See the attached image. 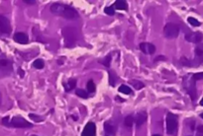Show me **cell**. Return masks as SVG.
<instances>
[{
	"label": "cell",
	"mask_w": 203,
	"mask_h": 136,
	"mask_svg": "<svg viewBox=\"0 0 203 136\" xmlns=\"http://www.w3.org/2000/svg\"><path fill=\"white\" fill-rule=\"evenodd\" d=\"M51 11L54 15L61 16V17L66 18L68 20H74L79 17L77 11L68 5L62 4V3H54L50 7Z\"/></svg>",
	"instance_id": "6da1fadb"
},
{
	"label": "cell",
	"mask_w": 203,
	"mask_h": 136,
	"mask_svg": "<svg viewBox=\"0 0 203 136\" xmlns=\"http://www.w3.org/2000/svg\"><path fill=\"white\" fill-rule=\"evenodd\" d=\"M195 57L193 60H186L185 57H182L181 62L188 67H197L199 64L203 63V42L198 44L194 49Z\"/></svg>",
	"instance_id": "7a4b0ae2"
},
{
	"label": "cell",
	"mask_w": 203,
	"mask_h": 136,
	"mask_svg": "<svg viewBox=\"0 0 203 136\" xmlns=\"http://www.w3.org/2000/svg\"><path fill=\"white\" fill-rule=\"evenodd\" d=\"M177 117L171 112H168L166 115V133L169 135H175L177 133Z\"/></svg>",
	"instance_id": "3957f363"
},
{
	"label": "cell",
	"mask_w": 203,
	"mask_h": 136,
	"mask_svg": "<svg viewBox=\"0 0 203 136\" xmlns=\"http://www.w3.org/2000/svg\"><path fill=\"white\" fill-rule=\"evenodd\" d=\"M183 87L188 93V95L190 96L191 100L195 101L196 99V87H195V81L192 79V76H186L183 79Z\"/></svg>",
	"instance_id": "277c9868"
},
{
	"label": "cell",
	"mask_w": 203,
	"mask_h": 136,
	"mask_svg": "<svg viewBox=\"0 0 203 136\" xmlns=\"http://www.w3.org/2000/svg\"><path fill=\"white\" fill-rule=\"evenodd\" d=\"M164 35L168 39H175L179 35V27L174 23H168L164 28Z\"/></svg>",
	"instance_id": "5b68a950"
},
{
	"label": "cell",
	"mask_w": 203,
	"mask_h": 136,
	"mask_svg": "<svg viewBox=\"0 0 203 136\" xmlns=\"http://www.w3.org/2000/svg\"><path fill=\"white\" fill-rule=\"evenodd\" d=\"M8 126L16 127V128H28V127H32L33 124L21 117H14L9 121Z\"/></svg>",
	"instance_id": "8992f818"
},
{
	"label": "cell",
	"mask_w": 203,
	"mask_h": 136,
	"mask_svg": "<svg viewBox=\"0 0 203 136\" xmlns=\"http://www.w3.org/2000/svg\"><path fill=\"white\" fill-rule=\"evenodd\" d=\"M62 35L65 36V39L66 42V45L68 46L69 42L74 44L76 41V32L74 29H72L71 27H65V29H62Z\"/></svg>",
	"instance_id": "52a82bcc"
},
{
	"label": "cell",
	"mask_w": 203,
	"mask_h": 136,
	"mask_svg": "<svg viewBox=\"0 0 203 136\" xmlns=\"http://www.w3.org/2000/svg\"><path fill=\"white\" fill-rule=\"evenodd\" d=\"M11 24L7 17L0 15V33L1 34H10L11 33Z\"/></svg>",
	"instance_id": "ba28073f"
},
{
	"label": "cell",
	"mask_w": 203,
	"mask_h": 136,
	"mask_svg": "<svg viewBox=\"0 0 203 136\" xmlns=\"http://www.w3.org/2000/svg\"><path fill=\"white\" fill-rule=\"evenodd\" d=\"M81 136H96V125L94 122L89 121L83 128Z\"/></svg>",
	"instance_id": "9c48e42d"
},
{
	"label": "cell",
	"mask_w": 203,
	"mask_h": 136,
	"mask_svg": "<svg viewBox=\"0 0 203 136\" xmlns=\"http://www.w3.org/2000/svg\"><path fill=\"white\" fill-rule=\"evenodd\" d=\"M203 39V36L201 33L199 32H193V33H189V34L185 35V39L189 42H193V44H198Z\"/></svg>",
	"instance_id": "30bf717a"
},
{
	"label": "cell",
	"mask_w": 203,
	"mask_h": 136,
	"mask_svg": "<svg viewBox=\"0 0 203 136\" xmlns=\"http://www.w3.org/2000/svg\"><path fill=\"white\" fill-rule=\"evenodd\" d=\"M140 49L145 54H153L156 51V46L151 42H142L140 45Z\"/></svg>",
	"instance_id": "8fae6325"
},
{
	"label": "cell",
	"mask_w": 203,
	"mask_h": 136,
	"mask_svg": "<svg viewBox=\"0 0 203 136\" xmlns=\"http://www.w3.org/2000/svg\"><path fill=\"white\" fill-rule=\"evenodd\" d=\"M13 39L20 45H26L29 42L28 35L25 34V33H21V32L16 33V34L14 35V36H13Z\"/></svg>",
	"instance_id": "7c38bea8"
},
{
	"label": "cell",
	"mask_w": 203,
	"mask_h": 136,
	"mask_svg": "<svg viewBox=\"0 0 203 136\" xmlns=\"http://www.w3.org/2000/svg\"><path fill=\"white\" fill-rule=\"evenodd\" d=\"M104 130L106 132V134L109 135V136L115 135L116 131H117V126H116V125L113 123L111 120L106 121L104 123Z\"/></svg>",
	"instance_id": "4fadbf2b"
},
{
	"label": "cell",
	"mask_w": 203,
	"mask_h": 136,
	"mask_svg": "<svg viewBox=\"0 0 203 136\" xmlns=\"http://www.w3.org/2000/svg\"><path fill=\"white\" fill-rule=\"evenodd\" d=\"M147 118H148V114L146 111H140L137 114L135 117V122H136V125H137V127H140L142 126L143 124L145 123L146 121H147Z\"/></svg>",
	"instance_id": "5bb4252c"
},
{
	"label": "cell",
	"mask_w": 203,
	"mask_h": 136,
	"mask_svg": "<svg viewBox=\"0 0 203 136\" xmlns=\"http://www.w3.org/2000/svg\"><path fill=\"white\" fill-rule=\"evenodd\" d=\"M114 7L118 10H127L128 4L124 0H117V1H115L114 3Z\"/></svg>",
	"instance_id": "9a60e30c"
},
{
	"label": "cell",
	"mask_w": 203,
	"mask_h": 136,
	"mask_svg": "<svg viewBox=\"0 0 203 136\" xmlns=\"http://www.w3.org/2000/svg\"><path fill=\"white\" fill-rule=\"evenodd\" d=\"M129 83L133 86V88H134L135 90H141L142 88L145 87L144 83H142L141 81H139V80H135V79H133V80H131Z\"/></svg>",
	"instance_id": "2e32d148"
},
{
	"label": "cell",
	"mask_w": 203,
	"mask_h": 136,
	"mask_svg": "<svg viewBox=\"0 0 203 136\" xmlns=\"http://www.w3.org/2000/svg\"><path fill=\"white\" fill-rule=\"evenodd\" d=\"M11 61L6 58H0V68L1 69H9L11 68Z\"/></svg>",
	"instance_id": "e0dca14e"
},
{
	"label": "cell",
	"mask_w": 203,
	"mask_h": 136,
	"mask_svg": "<svg viewBox=\"0 0 203 136\" xmlns=\"http://www.w3.org/2000/svg\"><path fill=\"white\" fill-rule=\"evenodd\" d=\"M75 85H76V81L74 80V79H71L66 84H65L64 86H65V91L66 92H69V91H71L72 89H74L75 88Z\"/></svg>",
	"instance_id": "ac0fdd59"
},
{
	"label": "cell",
	"mask_w": 203,
	"mask_h": 136,
	"mask_svg": "<svg viewBox=\"0 0 203 136\" xmlns=\"http://www.w3.org/2000/svg\"><path fill=\"white\" fill-rule=\"evenodd\" d=\"M108 75H109V84L111 86H115V82L117 81V75L115 74V72L113 70L109 71Z\"/></svg>",
	"instance_id": "d6986e66"
},
{
	"label": "cell",
	"mask_w": 203,
	"mask_h": 136,
	"mask_svg": "<svg viewBox=\"0 0 203 136\" xmlns=\"http://www.w3.org/2000/svg\"><path fill=\"white\" fill-rule=\"evenodd\" d=\"M134 122H135V118L133 117L132 115H128V117H126L124 119V125L127 127H132Z\"/></svg>",
	"instance_id": "ffe728a7"
},
{
	"label": "cell",
	"mask_w": 203,
	"mask_h": 136,
	"mask_svg": "<svg viewBox=\"0 0 203 136\" xmlns=\"http://www.w3.org/2000/svg\"><path fill=\"white\" fill-rule=\"evenodd\" d=\"M118 90H119V92H120V93H122V94H125V95H130L132 93L131 88L128 87V86H126V85H121L120 87H119Z\"/></svg>",
	"instance_id": "44dd1931"
},
{
	"label": "cell",
	"mask_w": 203,
	"mask_h": 136,
	"mask_svg": "<svg viewBox=\"0 0 203 136\" xmlns=\"http://www.w3.org/2000/svg\"><path fill=\"white\" fill-rule=\"evenodd\" d=\"M33 66H34L36 69H43L45 66V62L44 60H42V59H36V60L33 62Z\"/></svg>",
	"instance_id": "7402d4cb"
},
{
	"label": "cell",
	"mask_w": 203,
	"mask_h": 136,
	"mask_svg": "<svg viewBox=\"0 0 203 136\" xmlns=\"http://www.w3.org/2000/svg\"><path fill=\"white\" fill-rule=\"evenodd\" d=\"M75 93L78 97H80L82 99H87V97H88L87 93L85 92V90H83V89H77V90L75 91Z\"/></svg>",
	"instance_id": "603a6c76"
},
{
	"label": "cell",
	"mask_w": 203,
	"mask_h": 136,
	"mask_svg": "<svg viewBox=\"0 0 203 136\" xmlns=\"http://www.w3.org/2000/svg\"><path fill=\"white\" fill-rule=\"evenodd\" d=\"M187 21H188L189 24H190L191 26H193V27H198V26H200V22L193 17H188Z\"/></svg>",
	"instance_id": "cb8c5ba5"
},
{
	"label": "cell",
	"mask_w": 203,
	"mask_h": 136,
	"mask_svg": "<svg viewBox=\"0 0 203 136\" xmlns=\"http://www.w3.org/2000/svg\"><path fill=\"white\" fill-rule=\"evenodd\" d=\"M101 64H103L106 67H109V65H110V62H111V55H107L106 57L103 59V60H100L99 61Z\"/></svg>",
	"instance_id": "d4e9b609"
},
{
	"label": "cell",
	"mask_w": 203,
	"mask_h": 136,
	"mask_svg": "<svg viewBox=\"0 0 203 136\" xmlns=\"http://www.w3.org/2000/svg\"><path fill=\"white\" fill-rule=\"evenodd\" d=\"M95 84H94V82H93L92 80H89L88 82H87V90H88V92L89 93H93V92H95Z\"/></svg>",
	"instance_id": "484cf974"
},
{
	"label": "cell",
	"mask_w": 203,
	"mask_h": 136,
	"mask_svg": "<svg viewBox=\"0 0 203 136\" xmlns=\"http://www.w3.org/2000/svg\"><path fill=\"white\" fill-rule=\"evenodd\" d=\"M192 79H193L194 81H197V80H202V79H203V72L195 73V74L192 75Z\"/></svg>",
	"instance_id": "4316f807"
},
{
	"label": "cell",
	"mask_w": 203,
	"mask_h": 136,
	"mask_svg": "<svg viewBox=\"0 0 203 136\" xmlns=\"http://www.w3.org/2000/svg\"><path fill=\"white\" fill-rule=\"evenodd\" d=\"M104 11H105L106 14H107V15H110V16L114 15V13H115V11H114V7H113V6H109V7H106V8L104 9Z\"/></svg>",
	"instance_id": "83f0119b"
},
{
	"label": "cell",
	"mask_w": 203,
	"mask_h": 136,
	"mask_svg": "<svg viewBox=\"0 0 203 136\" xmlns=\"http://www.w3.org/2000/svg\"><path fill=\"white\" fill-rule=\"evenodd\" d=\"M196 136H203V125H199L197 127V134Z\"/></svg>",
	"instance_id": "f1b7e54d"
},
{
	"label": "cell",
	"mask_w": 203,
	"mask_h": 136,
	"mask_svg": "<svg viewBox=\"0 0 203 136\" xmlns=\"http://www.w3.org/2000/svg\"><path fill=\"white\" fill-rule=\"evenodd\" d=\"M29 117H31L32 119H35L36 121H42V120H43V118H42L41 117H37V115H35V114H30Z\"/></svg>",
	"instance_id": "f546056e"
},
{
	"label": "cell",
	"mask_w": 203,
	"mask_h": 136,
	"mask_svg": "<svg viewBox=\"0 0 203 136\" xmlns=\"http://www.w3.org/2000/svg\"><path fill=\"white\" fill-rule=\"evenodd\" d=\"M18 71H19V75H20V77H22V78L24 77V70H22L21 68H19V70H18Z\"/></svg>",
	"instance_id": "4dcf8cb0"
},
{
	"label": "cell",
	"mask_w": 203,
	"mask_h": 136,
	"mask_svg": "<svg viewBox=\"0 0 203 136\" xmlns=\"http://www.w3.org/2000/svg\"><path fill=\"white\" fill-rule=\"evenodd\" d=\"M24 2H25V3H27V4H35V3H36L35 0H33V1H29V0H25Z\"/></svg>",
	"instance_id": "1f68e13d"
},
{
	"label": "cell",
	"mask_w": 203,
	"mask_h": 136,
	"mask_svg": "<svg viewBox=\"0 0 203 136\" xmlns=\"http://www.w3.org/2000/svg\"><path fill=\"white\" fill-rule=\"evenodd\" d=\"M115 100H116V101H120V102H123V101H124V100H121L120 97H116Z\"/></svg>",
	"instance_id": "d6a6232c"
},
{
	"label": "cell",
	"mask_w": 203,
	"mask_h": 136,
	"mask_svg": "<svg viewBox=\"0 0 203 136\" xmlns=\"http://www.w3.org/2000/svg\"><path fill=\"white\" fill-rule=\"evenodd\" d=\"M200 106H202V107H203V98L201 99V101H200Z\"/></svg>",
	"instance_id": "836d02e7"
},
{
	"label": "cell",
	"mask_w": 203,
	"mask_h": 136,
	"mask_svg": "<svg viewBox=\"0 0 203 136\" xmlns=\"http://www.w3.org/2000/svg\"><path fill=\"white\" fill-rule=\"evenodd\" d=\"M153 136H162V135H161V134H154Z\"/></svg>",
	"instance_id": "e575fe53"
},
{
	"label": "cell",
	"mask_w": 203,
	"mask_h": 136,
	"mask_svg": "<svg viewBox=\"0 0 203 136\" xmlns=\"http://www.w3.org/2000/svg\"><path fill=\"white\" fill-rule=\"evenodd\" d=\"M0 103H1V93H0Z\"/></svg>",
	"instance_id": "d590c367"
},
{
	"label": "cell",
	"mask_w": 203,
	"mask_h": 136,
	"mask_svg": "<svg viewBox=\"0 0 203 136\" xmlns=\"http://www.w3.org/2000/svg\"><path fill=\"white\" fill-rule=\"evenodd\" d=\"M200 117H201L203 118V114H200Z\"/></svg>",
	"instance_id": "8d00e7d4"
},
{
	"label": "cell",
	"mask_w": 203,
	"mask_h": 136,
	"mask_svg": "<svg viewBox=\"0 0 203 136\" xmlns=\"http://www.w3.org/2000/svg\"><path fill=\"white\" fill-rule=\"evenodd\" d=\"M31 136H37V135H31Z\"/></svg>",
	"instance_id": "74e56055"
},
{
	"label": "cell",
	"mask_w": 203,
	"mask_h": 136,
	"mask_svg": "<svg viewBox=\"0 0 203 136\" xmlns=\"http://www.w3.org/2000/svg\"><path fill=\"white\" fill-rule=\"evenodd\" d=\"M188 136H190V135H188Z\"/></svg>",
	"instance_id": "f35d334b"
},
{
	"label": "cell",
	"mask_w": 203,
	"mask_h": 136,
	"mask_svg": "<svg viewBox=\"0 0 203 136\" xmlns=\"http://www.w3.org/2000/svg\"><path fill=\"white\" fill-rule=\"evenodd\" d=\"M107 136H109V135H107Z\"/></svg>",
	"instance_id": "ab89813d"
}]
</instances>
